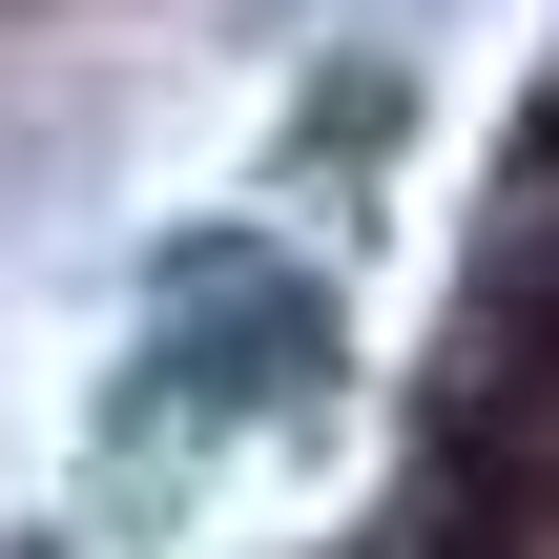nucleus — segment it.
Wrapping results in <instances>:
<instances>
[{
  "label": "nucleus",
  "instance_id": "nucleus-1",
  "mask_svg": "<svg viewBox=\"0 0 559 559\" xmlns=\"http://www.w3.org/2000/svg\"><path fill=\"white\" fill-rule=\"evenodd\" d=\"M311 373H332V290L290 270V249H166V290H145V353H124V477L166 456H228V436H270V415H311Z\"/></svg>",
  "mask_w": 559,
  "mask_h": 559
},
{
  "label": "nucleus",
  "instance_id": "nucleus-2",
  "mask_svg": "<svg viewBox=\"0 0 559 559\" xmlns=\"http://www.w3.org/2000/svg\"><path fill=\"white\" fill-rule=\"evenodd\" d=\"M436 456L456 477H498L519 519H559V290H456V332H436Z\"/></svg>",
  "mask_w": 559,
  "mask_h": 559
}]
</instances>
